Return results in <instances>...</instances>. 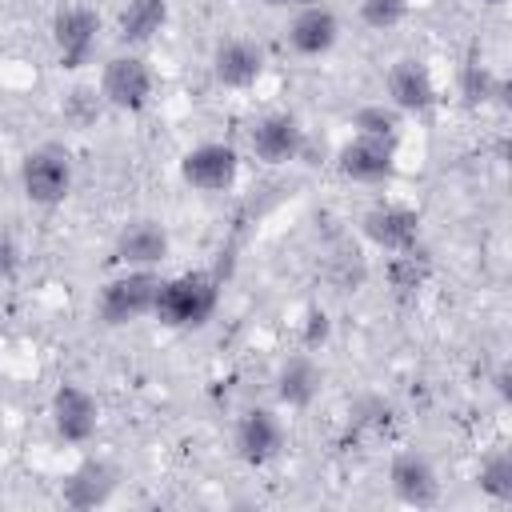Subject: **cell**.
Returning a JSON list of instances; mask_svg holds the SVG:
<instances>
[{
  "label": "cell",
  "instance_id": "5",
  "mask_svg": "<svg viewBox=\"0 0 512 512\" xmlns=\"http://www.w3.org/2000/svg\"><path fill=\"white\" fill-rule=\"evenodd\" d=\"M240 176V152L220 140H204L180 156V180L196 192H228Z\"/></svg>",
  "mask_w": 512,
  "mask_h": 512
},
{
  "label": "cell",
  "instance_id": "10",
  "mask_svg": "<svg viewBox=\"0 0 512 512\" xmlns=\"http://www.w3.org/2000/svg\"><path fill=\"white\" fill-rule=\"evenodd\" d=\"M384 100L392 108H400L404 116H416V112H428L436 104V80H432V68L416 56H400L388 76H384Z\"/></svg>",
  "mask_w": 512,
  "mask_h": 512
},
{
  "label": "cell",
  "instance_id": "4",
  "mask_svg": "<svg viewBox=\"0 0 512 512\" xmlns=\"http://www.w3.org/2000/svg\"><path fill=\"white\" fill-rule=\"evenodd\" d=\"M100 96L116 112H144L156 96V72L144 56L120 52L100 68Z\"/></svg>",
  "mask_w": 512,
  "mask_h": 512
},
{
  "label": "cell",
  "instance_id": "26",
  "mask_svg": "<svg viewBox=\"0 0 512 512\" xmlns=\"http://www.w3.org/2000/svg\"><path fill=\"white\" fill-rule=\"evenodd\" d=\"M328 336H332L328 312H324V308H308V312H304V324H300V344H304V352H320V348L328 344Z\"/></svg>",
  "mask_w": 512,
  "mask_h": 512
},
{
  "label": "cell",
  "instance_id": "28",
  "mask_svg": "<svg viewBox=\"0 0 512 512\" xmlns=\"http://www.w3.org/2000/svg\"><path fill=\"white\" fill-rule=\"evenodd\" d=\"M492 384H496V392H500V400H508V368H500Z\"/></svg>",
  "mask_w": 512,
  "mask_h": 512
},
{
  "label": "cell",
  "instance_id": "6",
  "mask_svg": "<svg viewBox=\"0 0 512 512\" xmlns=\"http://www.w3.org/2000/svg\"><path fill=\"white\" fill-rule=\"evenodd\" d=\"M100 40V12L88 4H64L52 16V44L60 56V68H84Z\"/></svg>",
  "mask_w": 512,
  "mask_h": 512
},
{
  "label": "cell",
  "instance_id": "27",
  "mask_svg": "<svg viewBox=\"0 0 512 512\" xmlns=\"http://www.w3.org/2000/svg\"><path fill=\"white\" fill-rule=\"evenodd\" d=\"M20 272V248L8 232H0V280H12Z\"/></svg>",
  "mask_w": 512,
  "mask_h": 512
},
{
  "label": "cell",
  "instance_id": "23",
  "mask_svg": "<svg viewBox=\"0 0 512 512\" xmlns=\"http://www.w3.org/2000/svg\"><path fill=\"white\" fill-rule=\"evenodd\" d=\"M476 484H480V492H484L488 500L508 504V500H512V452H492V456L480 464Z\"/></svg>",
  "mask_w": 512,
  "mask_h": 512
},
{
  "label": "cell",
  "instance_id": "19",
  "mask_svg": "<svg viewBox=\"0 0 512 512\" xmlns=\"http://www.w3.org/2000/svg\"><path fill=\"white\" fill-rule=\"evenodd\" d=\"M164 24H168V0H128L116 16V36H120V44L140 48V44L156 40Z\"/></svg>",
  "mask_w": 512,
  "mask_h": 512
},
{
  "label": "cell",
  "instance_id": "1",
  "mask_svg": "<svg viewBox=\"0 0 512 512\" xmlns=\"http://www.w3.org/2000/svg\"><path fill=\"white\" fill-rule=\"evenodd\" d=\"M220 308V276L212 272H180L160 280L152 316L168 328H204Z\"/></svg>",
  "mask_w": 512,
  "mask_h": 512
},
{
  "label": "cell",
  "instance_id": "30",
  "mask_svg": "<svg viewBox=\"0 0 512 512\" xmlns=\"http://www.w3.org/2000/svg\"><path fill=\"white\" fill-rule=\"evenodd\" d=\"M484 4H508V0H484Z\"/></svg>",
  "mask_w": 512,
  "mask_h": 512
},
{
  "label": "cell",
  "instance_id": "18",
  "mask_svg": "<svg viewBox=\"0 0 512 512\" xmlns=\"http://www.w3.org/2000/svg\"><path fill=\"white\" fill-rule=\"evenodd\" d=\"M276 400L284 404V408H292V412H300V408H308L316 396H320V384H324V372H320V364L312 360V352H296V356H288L280 368H276Z\"/></svg>",
  "mask_w": 512,
  "mask_h": 512
},
{
  "label": "cell",
  "instance_id": "29",
  "mask_svg": "<svg viewBox=\"0 0 512 512\" xmlns=\"http://www.w3.org/2000/svg\"><path fill=\"white\" fill-rule=\"evenodd\" d=\"M264 4H272V8H288V4L304 8V4H320V0H264Z\"/></svg>",
  "mask_w": 512,
  "mask_h": 512
},
{
  "label": "cell",
  "instance_id": "24",
  "mask_svg": "<svg viewBox=\"0 0 512 512\" xmlns=\"http://www.w3.org/2000/svg\"><path fill=\"white\" fill-rule=\"evenodd\" d=\"M408 0H360V20L372 28V32H388L396 24H404L408 16Z\"/></svg>",
  "mask_w": 512,
  "mask_h": 512
},
{
  "label": "cell",
  "instance_id": "3",
  "mask_svg": "<svg viewBox=\"0 0 512 512\" xmlns=\"http://www.w3.org/2000/svg\"><path fill=\"white\" fill-rule=\"evenodd\" d=\"M72 180H76V168L60 144H40L20 160V192L36 208L64 204L72 192Z\"/></svg>",
  "mask_w": 512,
  "mask_h": 512
},
{
  "label": "cell",
  "instance_id": "7",
  "mask_svg": "<svg viewBox=\"0 0 512 512\" xmlns=\"http://www.w3.org/2000/svg\"><path fill=\"white\" fill-rule=\"evenodd\" d=\"M48 416H52V432L64 444H88L100 428V404L80 384H60L48 400Z\"/></svg>",
  "mask_w": 512,
  "mask_h": 512
},
{
  "label": "cell",
  "instance_id": "12",
  "mask_svg": "<svg viewBox=\"0 0 512 512\" xmlns=\"http://www.w3.org/2000/svg\"><path fill=\"white\" fill-rule=\"evenodd\" d=\"M236 452L252 468L272 464L284 452V420L272 408H248L236 420Z\"/></svg>",
  "mask_w": 512,
  "mask_h": 512
},
{
  "label": "cell",
  "instance_id": "8",
  "mask_svg": "<svg viewBox=\"0 0 512 512\" xmlns=\"http://www.w3.org/2000/svg\"><path fill=\"white\" fill-rule=\"evenodd\" d=\"M304 144H308V136H304V128H300V120H296L292 112H268V116H260V120L252 124V132H248V148H252V156L264 160V164L300 160Z\"/></svg>",
  "mask_w": 512,
  "mask_h": 512
},
{
  "label": "cell",
  "instance_id": "2",
  "mask_svg": "<svg viewBox=\"0 0 512 512\" xmlns=\"http://www.w3.org/2000/svg\"><path fill=\"white\" fill-rule=\"evenodd\" d=\"M156 292H160V272L156 268H124V272H116V276H108L100 284V292H96V316L108 328L136 324V320L152 316Z\"/></svg>",
  "mask_w": 512,
  "mask_h": 512
},
{
  "label": "cell",
  "instance_id": "11",
  "mask_svg": "<svg viewBox=\"0 0 512 512\" xmlns=\"http://www.w3.org/2000/svg\"><path fill=\"white\" fill-rule=\"evenodd\" d=\"M360 232L372 248L380 252H404L412 244H420V216L404 204H376L360 216Z\"/></svg>",
  "mask_w": 512,
  "mask_h": 512
},
{
  "label": "cell",
  "instance_id": "9",
  "mask_svg": "<svg viewBox=\"0 0 512 512\" xmlns=\"http://www.w3.org/2000/svg\"><path fill=\"white\" fill-rule=\"evenodd\" d=\"M388 484L396 492V500L412 504V508H432L440 500V476H436V464L416 452V448H404L388 460Z\"/></svg>",
  "mask_w": 512,
  "mask_h": 512
},
{
  "label": "cell",
  "instance_id": "25",
  "mask_svg": "<svg viewBox=\"0 0 512 512\" xmlns=\"http://www.w3.org/2000/svg\"><path fill=\"white\" fill-rule=\"evenodd\" d=\"M100 108H108L104 104V96H100V88H72L68 92V100H64V120H72V124H92L96 116H100Z\"/></svg>",
  "mask_w": 512,
  "mask_h": 512
},
{
  "label": "cell",
  "instance_id": "22",
  "mask_svg": "<svg viewBox=\"0 0 512 512\" xmlns=\"http://www.w3.org/2000/svg\"><path fill=\"white\" fill-rule=\"evenodd\" d=\"M460 96H464L468 104L504 100V96H508V80H504V76H496L488 64H480V60H468V64L460 68Z\"/></svg>",
  "mask_w": 512,
  "mask_h": 512
},
{
  "label": "cell",
  "instance_id": "20",
  "mask_svg": "<svg viewBox=\"0 0 512 512\" xmlns=\"http://www.w3.org/2000/svg\"><path fill=\"white\" fill-rule=\"evenodd\" d=\"M384 280H388V288L396 296H416L432 280V256L420 244H412L404 252H392L388 264H384Z\"/></svg>",
  "mask_w": 512,
  "mask_h": 512
},
{
  "label": "cell",
  "instance_id": "13",
  "mask_svg": "<svg viewBox=\"0 0 512 512\" xmlns=\"http://www.w3.org/2000/svg\"><path fill=\"white\" fill-rule=\"evenodd\" d=\"M168 252H172L168 228L156 220H128L112 244V256L120 268H160Z\"/></svg>",
  "mask_w": 512,
  "mask_h": 512
},
{
  "label": "cell",
  "instance_id": "17",
  "mask_svg": "<svg viewBox=\"0 0 512 512\" xmlns=\"http://www.w3.org/2000/svg\"><path fill=\"white\" fill-rule=\"evenodd\" d=\"M112 492H116V468L104 464V460H84L80 468L68 472V480L60 488V500L76 512H88V508L108 504Z\"/></svg>",
  "mask_w": 512,
  "mask_h": 512
},
{
  "label": "cell",
  "instance_id": "21",
  "mask_svg": "<svg viewBox=\"0 0 512 512\" xmlns=\"http://www.w3.org/2000/svg\"><path fill=\"white\" fill-rule=\"evenodd\" d=\"M400 128H404V112L392 108L388 100H372V104H360V108L352 112V136H368V140H388V144H396Z\"/></svg>",
  "mask_w": 512,
  "mask_h": 512
},
{
  "label": "cell",
  "instance_id": "16",
  "mask_svg": "<svg viewBox=\"0 0 512 512\" xmlns=\"http://www.w3.org/2000/svg\"><path fill=\"white\" fill-rule=\"evenodd\" d=\"M336 168L340 176L356 180V184H384L396 172V144L388 140H368V136H352L340 152H336Z\"/></svg>",
  "mask_w": 512,
  "mask_h": 512
},
{
  "label": "cell",
  "instance_id": "14",
  "mask_svg": "<svg viewBox=\"0 0 512 512\" xmlns=\"http://www.w3.org/2000/svg\"><path fill=\"white\" fill-rule=\"evenodd\" d=\"M340 40V16L320 0V4H304L296 8V16L288 20V44L296 56H328Z\"/></svg>",
  "mask_w": 512,
  "mask_h": 512
},
{
  "label": "cell",
  "instance_id": "15",
  "mask_svg": "<svg viewBox=\"0 0 512 512\" xmlns=\"http://www.w3.org/2000/svg\"><path fill=\"white\" fill-rule=\"evenodd\" d=\"M264 64H268L264 48L248 36H228L212 52V76L224 88H252L264 76Z\"/></svg>",
  "mask_w": 512,
  "mask_h": 512
}]
</instances>
